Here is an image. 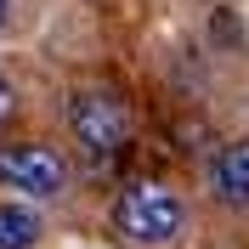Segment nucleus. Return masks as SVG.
Returning <instances> with one entry per match:
<instances>
[{"instance_id": "obj_1", "label": "nucleus", "mask_w": 249, "mask_h": 249, "mask_svg": "<svg viewBox=\"0 0 249 249\" xmlns=\"http://www.w3.org/2000/svg\"><path fill=\"white\" fill-rule=\"evenodd\" d=\"M187 227V204L164 181H130L113 198V232L130 244H176Z\"/></svg>"}, {"instance_id": "obj_2", "label": "nucleus", "mask_w": 249, "mask_h": 249, "mask_svg": "<svg viewBox=\"0 0 249 249\" xmlns=\"http://www.w3.org/2000/svg\"><path fill=\"white\" fill-rule=\"evenodd\" d=\"M68 136L79 142V153L91 159V164H108L124 142H130V108H124V96H113V91H74L68 96Z\"/></svg>"}, {"instance_id": "obj_3", "label": "nucleus", "mask_w": 249, "mask_h": 249, "mask_svg": "<svg viewBox=\"0 0 249 249\" xmlns=\"http://www.w3.org/2000/svg\"><path fill=\"white\" fill-rule=\"evenodd\" d=\"M0 187H12L23 198H57L68 187V159L46 142H17L0 147Z\"/></svg>"}, {"instance_id": "obj_4", "label": "nucleus", "mask_w": 249, "mask_h": 249, "mask_svg": "<svg viewBox=\"0 0 249 249\" xmlns=\"http://www.w3.org/2000/svg\"><path fill=\"white\" fill-rule=\"evenodd\" d=\"M210 193L232 210H249V136L244 142H227L210 164Z\"/></svg>"}, {"instance_id": "obj_5", "label": "nucleus", "mask_w": 249, "mask_h": 249, "mask_svg": "<svg viewBox=\"0 0 249 249\" xmlns=\"http://www.w3.org/2000/svg\"><path fill=\"white\" fill-rule=\"evenodd\" d=\"M40 215L29 204H0V249H34L40 244Z\"/></svg>"}, {"instance_id": "obj_6", "label": "nucleus", "mask_w": 249, "mask_h": 249, "mask_svg": "<svg viewBox=\"0 0 249 249\" xmlns=\"http://www.w3.org/2000/svg\"><path fill=\"white\" fill-rule=\"evenodd\" d=\"M12 102H17V96H12V79H6V74H0V124H6V119H12Z\"/></svg>"}, {"instance_id": "obj_7", "label": "nucleus", "mask_w": 249, "mask_h": 249, "mask_svg": "<svg viewBox=\"0 0 249 249\" xmlns=\"http://www.w3.org/2000/svg\"><path fill=\"white\" fill-rule=\"evenodd\" d=\"M0 23H6V0H0Z\"/></svg>"}]
</instances>
